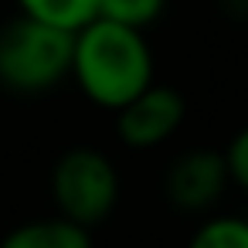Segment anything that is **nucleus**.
I'll list each match as a JSON object with an SVG mask.
<instances>
[{
	"mask_svg": "<svg viewBox=\"0 0 248 248\" xmlns=\"http://www.w3.org/2000/svg\"><path fill=\"white\" fill-rule=\"evenodd\" d=\"M221 160H224V170H228V180L231 187H248V133H234L231 143L221 150Z\"/></svg>",
	"mask_w": 248,
	"mask_h": 248,
	"instance_id": "nucleus-10",
	"label": "nucleus"
},
{
	"mask_svg": "<svg viewBox=\"0 0 248 248\" xmlns=\"http://www.w3.org/2000/svg\"><path fill=\"white\" fill-rule=\"evenodd\" d=\"M72 31L17 14L0 28V89L41 95L68 78Z\"/></svg>",
	"mask_w": 248,
	"mask_h": 248,
	"instance_id": "nucleus-2",
	"label": "nucleus"
},
{
	"mask_svg": "<svg viewBox=\"0 0 248 248\" xmlns=\"http://www.w3.org/2000/svg\"><path fill=\"white\" fill-rule=\"evenodd\" d=\"M167 11V0H99L95 4V14L99 17H109V21H119L126 28H150L153 21H160Z\"/></svg>",
	"mask_w": 248,
	"mask_h": 248,
	"instance_id": "nucleus-9",
	"label": "nucleus"
},
{
	"mask_svg": "<svg viewBox=\"0 0 248 248\" xmlns=\"http://www.w3.org/2000/svg\"><path fill=\"white\" fill-rule=\"evenodd\" d=\"M14 4L28 17H38L45 24L75 31V28H82L85 21L95 17V4H99V0H14Z\"/></svg>",
	"mask_w": 248,
	"mask_h": 248,
	"instance_id": "nucleus-7",
	"label": "nucleus"
},
{
	"mask_svg": "<svg viewBox=\"0 0 248 248\" xmlns=\"http://www.w3.org/2000/svg\"><path fill=\"white\" fill-rule=\"evenodd\" d=\"M0 248H92V231L68 221L65 214L34 217L11 228Z\"/></svg>",
	"mask_w": 248,
	"mask_h": 248,
	"instance_id": "nucleus-6",
	"label": "nucleus"
},
{
	"mask_svg": "<svg viewBox=\"0 0 248 248\" xmlns=\"http://www.w3.org/2000/svg\"><path fill=\"white\" fill-rule=\"evenodd\" d=\"M187 102L177 89L150 82L129 102L116 109V136L129 150H156L163 146L184 123Z\"/></svg>",
	"mask_w": 248,
	"mask_h": 248,
	"instance_id": "nucleus-4",
	"label": "nucleus"
},
{
	"mask_svg": "<svg viewBox=\"0 0 248 248\" xmlns=\"http://www.w3.org/2000/svg\"><path fill=\"white\" fill-rule=\"evenodd\" d=\"M51 201L58 214L82 228H99L119 204V173L95 146H72L51 167Z\"/></svg>",
	"mask_w": 248,
	"mask_h": 248,
	"instance_id": "nucleus-3",
	"label": "nucleus"
},
{
	"mask_svg": "<svg viewBox=\"0 0 248 248\" xmlns=\"http://www.w3.org/2000/svg\"><path fill=\"white\" fill-rule=\"evenodd\" d=\"M68 78H75L78 92L92 106L116 112L123 102H129L153 82L150 41L140 28H126L95 14L72 31Z\"/></svg>",
	"mask_w": 248,
	"mask_h": 248,
	"instance_id": "nucleus-1",
	"label": "nucleus"
},
{
	"mask_svg": "<svg viewBox=\"0 0 248 248\" xmlns=\"http://www.w3.org/2000/svg\"><path fill=\"white\" fill-rule=\"evenodd\" d=\"M231 187L221 150H187L170 163L167 197L180 211H207Z\"/></svg>",
	"mask_w": 248,
	"mask_h": 248,
	"instance_id": "nucleus-5",
	"label": "nucleus"
},
{
	"mask_svg": "<svg viewBox=\"0 0 248 248\" xmlns=\"http://www.w3.org/2000/svg\"><path fill=\"white\" fill-rule=\"evenodd\" d=\"M190 248H248V224L241 214L207 217L190 234Z\"/></svg>",
	"mask_w": 248,
	"mask_h": 248,
	"instance_id": "nucleus-8",
	"label": "nucleus"
},
{
	"mask_svg": "<svg viewBox=\"0 0 248 248\" xmlns=\"http://www.w3.org/2000/svg\"><path fill=\"white\" fill-rule=\"evenodd\" d=\"M221 7H224V11H231L234 17H241V14H245V7H248V0H221Z\"/></svg>",
	"mask_w": 248,
	"mask_h": 248,
	"instance_id": "nucleus-11",
	"label": "nucleus"
}]
</instances>
